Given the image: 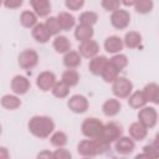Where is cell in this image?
Here are the masks:
<instances>
[{
    "label": "cell",
    "mask_w": 159,
    "mask_h": 159,
    "mask_svg": "<svg viewBox=\"0 0 159 159\" xmlns=\"http://www.w3.org/2000/svg\"><path fill=\"white\" fill-rule=\"evenodd\" d=\"M111 148V142L107 140L104 137L96 138V139H84L81 140L77 145V152L81 157L92 158L99 154H104Z\"/></svg>",
    "instance_id": "cell-1"
},
{
    "label": "cell",
    "mask_w": 159,
    "mask_h": 159,
    "mask_svg": "<svg viewBox=\"0 0 159 159\" xmlns=\"http://www.w3.org/2000/svg\"><path fill=\"white\" fill-rule=\"evenodd\" d=\"M29 132L36 138H48L55 130V122L47 116H34L27 123Z\"/></svg>",
    "instance_id": "cell-2"
},
{
    "label": "cell",
    "mask_w": 159,
    "mask_h": 159,
    "mask_svg": "<svg viewBox=\"0 0 159 159\" xmlns=\"http://www.w3.org/2000/svg\"><path fill=\"white\" fill-rule=\"evenodd\" d=\"M81 132L86 138H89V139L101 138L103 137V133H104V124L99 119L94 117H89L82 122Z\"/></svg>",
    "instance_id": "cell-3"
},
{
    "label": "cell",
    "mask_w": 159,
    "mask_h": 159,
    "mask_svg": "<svg viewBox=\"0 0 159 159\" xmlns=\"http://www.w3.org/2000/svg\"><path fill=\"white\" fill-rule=\"evenodd\" d=\"M112 92L117 98H128L133 92V83L125 77H118L112 84Z\"/></svg>",
    "instance_id": "cell-4"
},
{
    "label": "cell",
    "mask_w": 159,
    "mask_h": 159,
    "mask_svg": "<svg viewBox=\"0 0 159 159\" xmlns=\"http://www.w3.org/2000/svg\"><path fill=\"white\" fill-rule=\"evenodd\" d=\"M138 120L143 125H145L148 129L154 128L155 124H157V122H158V112L155 111L154 107L144 106L138 112Z\"/></svg>",
    "instance_id": "cell-5"
},
{
    "label": "cell",
    "mask_w": 159,
    "mask_h": 159,
    "mask_svg": "<svg viewBox=\"0 0 159 159\" xmlns=\"http://www.w3.org/2000/svg\"><path fill=\"white\" fill-rule=\"evenodd\" d=\"M17 62L22 70H31L39 63V55L35 50L26 48L20 52L17 57Z\"/></svg>",
    "instance_id": "cell-6"
},
{
    "label": "cell",
    "mask_w": 159,
    "mask_h": 159,
    "mask_svg": "<svg viewBox=\"0 0 159 159\" xmlns=\"http://www.w3.org/2000/svg\"><path fill=\"white\" fill-rule=\"evenodd\" d=\"M111 24L117 30H124L130 24V14L124 9H117L111 14Z\"/></svg>",
    "instance_id": "cell-7"
},
{
    "label": "cell",
    "mask_w": 159,
    "mask_h": 159,
    "mask_svg": "<svg viewBox=\"0 0 159 159\" xmlns=\"http://www.w3.org/2000/svg\"><path fill=\"white\" fill-rule=\"evenodd\" d=\"M88 106H89L88 99L82 94H73L67 101V107L70 108V111L77 114L84 113L88 109Z\"/></svg>",
    "instance_id": "cell-8"
},
{
    "label": "cell",
    "mask_w": 159,
    "mask_h": 159,
    "mask_svg": "<svg viewBox=\"0 0 159 159\" xmlns=\"http://www.w3.org/2000/svg\"><path fill=\"white\" fill-rule=\"evenodd\" d=\"M56 76L51 71H42L37 78H36V86L42 91V92H48L52 89V87L56 83Z\"/></svg>",
    "instance_id": "cell-9"
},
{
    "label": "cell",
    "mask_w": 159,
    "mask_h": 159,
    "mask_svg": "<svg viewBox=\"0 0 159 159\" xmlns=\"http://www.w3.org/2000/svg\"><path fill=\"white\" fill-rule=\"evenodd\" d=\"M114 149L118 154L120 155H128L130 153H133V150L135 149V143L134 139L130 137H120L119 139H117L114 142Z\"/></svg>",
    "instance_id": "cell-10"
},
{
    "label": "cell",
    "mask_w": 159,
    "mask_h": 159,
    "mask_svg": "<svg viewBox=\"0 0 159 159\" xmlns=\"http://www.w3.org/2000/svg\"><path fill=\"white\" fill-rule=\"evenodd\" d=\"M11 91L17 94V96H22V94H26L30 89V81L25 77V76H21V75H16L12 80H11Z\"/></svg>",
    "instance_id": "cell-11"
},
{
    "label": "cell",
    "mask_w": 159,
    "mask_h": 159,
    "mask_svg": "<svg viewBox=\"0 0 159 159\" xmlns=\"http://www.w3.org/2000/svg\"><path fill=\"white\" fill-rule=\"evenodd\" d=\"M109 63V60L106 56L102 55H97L92 58H89V63H88V70L92 75L94 76H101L103 70L107 67V65Z\"/></svg>",
    "instance_id": "cell-12"
},
{
    "label": "cell",
    "mask_w": 159,
    "mask_h": 159,
    "mask_svg": "<svg viewBox=\"0 0 159 159\" xmlns=\"http://www.w3.org/2000/svg\"><path fill=\"white\" fill-rule=\"evenodd\" d=\"M78 52L84 58H92L98 55L99 52V45L94 40H88L84 42H80Z\"/></svg>",
    "instance_id": "cell-13"
},
{
    "label": "cell",
    "mask_w": 159,
    "mask_h": 159,
    "mask_svg": "<svg viewBox=\"0 0 159 159\" xmlns=\"http://www.w3.org/2000/svg\"><path fill=\"white\" fill-rule=\"evenodd\" d=\"M122 135H123V128H122V125L119 123H117V122H108L107 124H104L103 137L107 140H109L111 143L116 142Z\"/></svg>",
    "instance_id": "cell-14"
},
{
    "label": "cell",
    "mask_w": 159,
    "mask_h": 159,
    "mask_svg": "<svg viewBox=\"0 0 159 159\" xmlns=\"http://www.w3.org/2000/svg\"><path fill=\"white\" fill-rule=\"evenodd\" d=\"M32 10L40 17H47L51 12V1L50 0H30Z\"/></svg>",
    "instance_id": "cell-15"
},
{
    "label": "cell",
    "mask_w": 159,
    "mask_h": 159,
    "mask_svg": "<svg viewBox=\"0 0 159 159\" xmlns=\"http://www.w3.org/2000/svg\"><path fill=\"white\" fill-rule=\"evenodd\" d=\"M31 34H32V37L35 39V41L39 42V43H46V42H48L50 39H51V36H52L50 34V31L47 30L46 25L45 24H41V22L37 24L32 29Z\"/></svg>",
    "instance_id": "cell-16"
},
{
    "label": "cell",
    "mask_w": 159,
    "mask_h": 159,
    "mask_svg": "<svg viewBox=\"0 0 159 159\" xmlns=\"http://www.w3.org/2000/svg\"><path fill=\"white\" fill-rule=\"evenodd\" d=\"M93 34H94L93 26H89V25L80 24L75 29V37H76V40L78 42H84V41L92 40Z\"/></svg>",
    "instance_id": "cell-17"
},
{
    "label": "cell",
    "mask_w": 159,
    "mask_h": 159,
    "mask_svg": "<svg viewBox=\"0 0 159 159\" xmlns=\"http://www.w3.org/2000/svg\"><path fill=\"white\" fill-rule=\"evenodd\" d=\"M129 135L134 139V140H138V142H142L147 138L148 135V128L145 125H143L139 120L138 122H134L129 125Z\"/></svg>",
    "instance_id": "cell-18"
},
{
    "label": "cell",
    "mask_w": 159,
    "mask_h": 159,
    "mask_svg": "<svg viewBox=\"0 0 159 159\" xmlns=\"http://www.w3.org/2000/svg\"><path fill=\"white\" fill-rule=\"evenodd\" d=\"M124 46V41L119 36H109L104 41V50L108 53H119Z\"/></svg>",
    "instance_id": "cell-19"
},
{
    "label": "cell",
    "mask_w": 159,
    "mask_h": 159,
    "mask_svg": "<svg viewBox=\"0 0 159 159\" xmlns=\"http://www.w3.org/2000/svg\"><path fill=\"white\" fill-rule=\"evenodd\" d=\"M120 109L122 104L117 98H109L102 106V112L106 117H114L120 112Z\"/></svg>",
    "instance_id": "cell-20"
},
{
    "label": "cell",
    "mask_w": 159,
    "mask_h": 159,
    "mask_svg": "<svg viewBox=\"0 0 159 159\" xmlns=\"http://www.w3.org/2000/svg\"><path fill=\"white\" fill-rule=\"evenodd\" d=\"M148 99L143 91H135L132 92V94L128 97V106L134 109H140L144 106H147Z\"/></svg>",
    "instance_id": "cell-21"
},
{
    "label": "cell",
    "mask_w": 159,
    "mask_h": 159,
    "mask_svg": "<svg viewBox=\"0 0 159 159\" xmlns=\"http://www.w3.org/2000/svg\"><path fill=\"white\" fill-rule=\"evenodd\" d=\"M57 20H58V24H60L62 31H70L76 26V19L70 12H66V11L58 12Z\"/></svg>",
    "instance_id": "cell-22"
},
{
    "label": "cell",
    "mask_w": 159,
    "mask_h": 159,
    "mask_svg": "<svg viewBox=\"0 0 159 159\" xmlns=\"http://www.w3.org/2000/svg\"><path fill=\"white\" fill-rule=\"evenodd\" d=\"M82 62V56L80 55L78 51H72L70 50L68 52L65 53L63 56V65L67 67V68H77Z\"/></svg>",
    "instance_id": "cell-23"
},
{
    "label": "cell",
    "mask_w": 159,
    "mask_h": 159,
    "mask_svg": "<svg viewBox=\"0 0 159 159\" xmlns=\"http://www.w3.org/2000/svg\"><path fill=\"white\" fill-rule=\"evenodd\" d=\"M37 14L35 11H30V10H25L21 12L20 15V24L26 27V29H34L39 22H37Z\"/></svg>",
    "instance_id": "cell-24"
},
{
    "label": "cell",
    "mask_w": 159,
    "mask_h": 159,
    "mask_svg": "<svg viewBox=\"0 0 159 159\" xmlns=\"http://www.w3.org/2000/svg\"><path fill=\"white\" fill-rule=\"evenodd\" d=\"M143 92L148 99L154 104H159V84L157 83H148L143 88Z\"/></svg>",
    "instance_id": "cell-25"
},
{
    "label": "cell",
    "mask_w": 159,
    "mask_h": 159,
    "mask_svg": "<svg viewBox=\"0 0 159 159\" xmlns=\"http://www.w3.org/2000/svg\"><path fill=\"white\" fill-rule=\"evenodd\" d=\"M53 48L57 53H66L71 50V42L70 40L63 35H57L53 40Z\"/></svg>",
    "instance_id": "cell-26"
},
{
    "label": "cell",
    "mask_w": 159,
    "mask_h": 159,
    "mask_svg": "<svg viewBox=\"0 0 159 159\" xmlns=\"http://www.w3.org/2000/svg\"><path fill=\"white\" fill-rule=\"evenodd\" d=\"M123 41L124 46H127L128 48H137L142 43V35L137 31H128L124 35Z\"/></svg>",
    "instance_id": "cell-27"
},
{
    "label": "cell",
    "mask_w": 159,
    "mask_h": 159,
    "mask_svg": "<svg viewBox=\"0 0 159 159\" xmlns=\"http://www.w3.org/2000/svg\"><path fill=\"white\" fill-rule=\"evenodd\" d=\"M1 106L5 109L9 111H15L21 106V101L17 96L15 94H4L1 97Z\"/></svg>",
    "instance_id": "cell-28"
},
{
    "label": "cell",
    "mask_w": 159,
    "mask_h": 159,
    "mask_svg": "<svg viewBox=\"0 0 159 159\" xmlns=\"http://www.w3.org/2000/svg\"><path fill=\"white\" fill-rule=\"evenodd\" d=\"M61 81L65 82L68 87H75L80 82V75L76 70H72V68H68L63 73H62V77H61Z\"/></svg>",
    "instance_id": "cell-29"
},
{
    "label": "cell",
    "mask_w": 159,
    "mask_h": 159,
    "mask_svg": "<svg viewBox=\"0 0 159 159\" xmlns=\"http://www.w3.org/2000/svg\"><path fill=\"white\" fill-rule=\"evenodd\" d=\"M101 77L103 78L104 82H107V83H113V82L119 77V71L109 62V63L107 65V67L103 70Z\"/></svg>",
    "instance_id": "cell-30"
},
{
    "label": "cell",
    "mask_w": 159,
    "mask_h": 159,
    "mask_svg": "<svg viewBox=\"0 0 159 159\" xmlns=\"http://www.w3.org/2000/svg\"><path fill=\"white\" fill-rule=\"evenodd\" d=\"M50 142H51V144H52L53 147H56V148H61V147H65V145L67 144L68 138H67V134H66L65 132H62V130H57V132H55V133L51 134V137H50Z\"/></svg>",
    "instance_id": "cell-31"
},
{
    "label": "cell",
    "mask_w": 159,
    "mask_h": 159,
    "mask_svg": "<svg viewBox=\"0 0 159 159\" xmlns=\"http://www.w3.org/2000/svg\"><path fill=\"white\" fill-rule=\"evenodd\" d=\"M70 88L71 87H68L65 82L58 81V82L55 83V86L52 87L51 92L56 98H66L68 96V93H70Z\"/></svg>",
    "instance_id": "cell-32"
},
{
    "label": "cell",
    "mask_w": 159,
    "mask_h": 159,
    "mask_svg": "<svg viewBox=\"0 0 159 159\" xmlns=\"http://www.w3.org/2000/svg\"><path fill=\"white\" fill-rule=\"evenodd\" d=\"M154 7V2L153 0H137L135 5H134V9L138 14L140 15H145V14H149Z\"/></svg>",
    "instance_id": "cell-33"
},
{
    "label": "cell",
    "mask_w": 159,
    "mask_h": 159,
    "mask_svg": "<svg viewBox=\"0 0 159 159\" xmlns=\"http://www.w3.org/2000/svg\"><path fill=\"white\" fill-rule=\"evenodd\" d=\"M109 62L120 72L122 70H124L128 66V58L123 53H114L112 56V58H109Z\"/></svg>",
    "instance_id": "cell-34"
},
{
    "label": "cell",
    "mask_w": 159,
    "mask_h": 159,
    "mask_svg": "<svg viewBox=\"0 0 159 159\" xmlns=\"http://www.w3.org/2000/svg\"><path fill=\"white\" fill-rule=\"evenodd\" d=\"M80 20V24H84V25H89V26H93L94 24H97L98 21V15L94 12V11H84L78 17Z\"/></svg>",
    "instance_id": "cell-35"
},
{
    "label": "cell",
    "mask_w": 159,
    "mask_h": 159,
    "mask_svg": "<svg viewBox=\"0 0 159 159\" xmlns=\"http://www.w3.org/2000/svg\"><path fill=\"white\" fill-rule=\"evenodd\" d=\"M45 25L47 27V30L50 31V34L52 36H57L60 34V31H62L60 24H58V20H57V16H50L47 17V20L45 21Z\"/></svg>",
    "instance_id": "cell-36"
},
{
    "label": "cell",
    "mask_w": 159,
    "mask_h": 159,
    "mask_svg": "<svg viewBox=\"0 0 159 159\" xmlns=\"http://www.w3.org/2000/svg\"><path fill=\"white\" fill-rule=\"evenodd\" d=\"M143 153L145 154L147 158H152V159L159 158V148H158L154 143L144 145V147H143Z\"/></svg>",
    "instance_id": "cell-37"
},
{
    "label": "cell",
    "mask_w": 159,
    "mask_h": 159,
    "mask_svg": "<svg viewBox=\"0 0 159 159\" xmlns=\"http://www.w3.org/2000/svg\"><path fill=\"white\" fill-rule=\"evenodd\" d=\"M101 2H102L103 9L107 11H111V12L119 9V5L122 4L120 0H101Z\"/></svg>",
    "instance_id": "cell-38"
},
{
    "label": "cell",
    "mask_w": 159,
    "mask_h": 159,
    "mask_svg": "<svg viewBox=\"0 0 159 159\" xmlns=\"http://www.w3.org/2000/svg\"><path fill=\"white\" fill-rule=\"evenodd\" d=\"M65 5L68 10L72 11H77L83 7L84 5V0H65Z\"/></svg>",
    "instance_id": "cell-39"
},
{
    "label": "cell",
    "mask_w": 159,
    "mask_h": 159,
    "mask_svg": "<svg viewBox=\"0 0 159 159\" xmlns=\"http://www.w3.org/2000/svg\"><path fill=\"white\" fill-rule=\"evenodd\" d=\"M53 158L55 159H71L72 158V154H71L70 150H67L63 147H61V148H57L53 152Z\"/></svg>",
    "instance_id": "cell-40"
},
{
    "label": "cell",
    "mask_w": 159,
    "mask_h": 159,
    "mask_svg": "<svg viewBox=\"0 0 159 159\" xmlns=\"http://www.w3.org/2000/svg\"><path fill=\"white\" fill-rule=\"evenodd\" d=\"M22 4H24V0H2V5L10 10L19 9Z\"/></svg>",
    "instance_id": "cell-41"
},
{
    "label": "cell",
    "mask_w": 159,
    "mask_h": 159,
    "mask_svg": "<svg viewBox=\"0 0 159 159\" xmlns=\"http://www.w3.org/2000/svg\"><path fill=\"white\" fill-rule=\"evenodd\" d=\"M37 158L39 159L40 158H53V153H51L48 150H43V152H41V153L37 154Z\"/></svg>",
    "instance_id": "cell-42"
},
{
    "label": "cell",
    "mask_w": 159,
    "mask_h": 159,
    "mask_svg": "<svg viewBox=\"0 0 159 159\" xmlns=\"http://www.w3.org/2000/svg\"><path fill=\"white\" fill-rule=\"evenodd\" d=\"M10 155H9V153H7V150H6V148L5 147H1L0 148V158H2V159H7Z\"/></svg>",
    "instance_id": "cell-43"
},
{
    "label": "cell",
    "mask_w": 159,
    "mask_h": 159,
    "mask_svg": "<svg viewBox=\"0 0 159 159\" xmlns=\"http://www.w3.org/2000/svg\"><path fill=\"white\" fill-rule=\"evenodd\" d=\"M120 2L124 5V6H134L135 5V2H137V0H120Z\"/></svg>",
    "instance_id": "cell-44"
},
{
    "label": "cell",
    "mask_w": 159,
    "mask_h": 159,
    "mask_svg": "<svg viewBox=\"0 0 159 159\" xmlns=\"http://www.w3.org/2000/svg\"><path fill=\"white\" fill-rule=\"evenodd\" d=\"M158 148H159V133H157V135H155V138H154V142H153Z\"/></svg>",
    "instance_id": "cell-45"
}]
</instances>
